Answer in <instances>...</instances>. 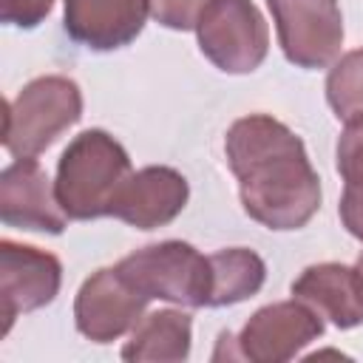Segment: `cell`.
Segmentation results:
<instances>
[{
    "label": "cell",
    "mask_w": 363,
    "mask_h": 363,
    "mask_svg": "<svg viewBox=\"0 0 363 363\" xmlns=\"http://www.w3.org/2000/svg\"><path fill=\"white\" fill-rule=\"evenodd\" d=\"M323 335V318L303 301H278L261 306L238 332V354L252 363L292 360L303 346Z\"/></svg>",
    "instance_id": "cell-7"
},
{
    "label": "cell",
    "mask_w": 363,
    "mask_h": 363,
    "mask_svg": "<svg viewBox=\"0 0 363 363\" xmlns=\"http://www.w3.org/2000/svg\"><path fill=\"white\" fill-rule=\"evenodd\" d=\"M292 295L337 329L363 323V278L357 267L335 261L312 264L292 281Z\"/></svg>",
    "instance_id": "cell-13"
},
{
    "label": "cell",
    "mask_w": 363,
    "mask_h": 363,
    "mask_svg": "<svg viewBox=\"0 0 363 363\" xmlns=\"http://www.w3.org/2000/svg\"><path fill=\"white\" fill-rule=\"evenodd\" d=\"M187 196H190L187 179L179 170L164 164H150L130 173V179L125 182V187L113 201L111 216H116L119 221L136 230H156L170 224L184 210Z\"/></svg>",
    "instance_id": "cell-11"
},
{
    "label": "cell",
    "mask_w": 363,
    "mask_h": 363,
    "mask_svg": "<svg viewBox=\"0 0 363 363\" xmlns=\"http://www.w3.org/2000/svg\"><path fill=\"white\" fill-rule=\"evenodd\" d=\"M337 213H340V221L349 230V235L363 241V184H346Z\"/></svg>",
    "instance_id": "cell-20"
},
{
    "label": "cell",
    "mask_w": 363,
    "mask_h": 363,
    "mask_svg": "<svg viewBox=\"0 0 363 363\" xmlns=\"http://www.w3.org/2000/svg\"><path fill=\"white\" fill-rule=\"evenodd\" d=\"M196 34L201 54L224 74L255 71L269 48V28L252 0H213Z\"/></svg>",
    "instance_id": "cell-5"
},
{
    "label": "cell",
    "mask_w": 363,
    "mask_h": 363,
    "mask_svg": "<svg viewBox=\"0 0 363 363\" xmlns=\"http://www.w3.org/2000/svg\"><path fill=\"white\" fill-rule=\"evenodd\" d=\"M54 9V0H0V17L17 28L40 26Z\"/></svg>",
    "instance_id": "cell-19"
},
{
    "label": "cell",
    "mask_w": 363,
    "mask_h": 363,
    "mask_svg": "<svg viewBox=\"0 0 363 363\" xmlns=\"http://www.w3.org/2000/svg\"><path fill=\"white\" fill-rule=\"evenodd\" d=\"M82 116V91L74 79L48 74L31 79L14 99L6 102L3 145L11 156L43 153L62 130Z\"/></svg>",
    "instance_id": "cell-3"
},
{
    "label": "cell",
    "mask_w": 363,
    "mask_h": 363,
    "mask_svg": "<svg viewBox=\"0 0 363 363\" xmlns=\"http://www.w3.org/2000/svg\"><path fill=\"white\" fill-rule=\"evenodd\" d=\"M337 173L346 184H363V119L346 122L337 139Z\"/></svg>",
    "instance_id": "cell-17"
},
{
    "label": "cell",
    "mask_w": 363,
    "mask_h": 363,
    "mask_svg": "<svg viewBox=\"0 0 363 363\" xmlns=\"http://www.w3.org/2000/svg\"><path fill=\"white\" fill-rule=\"evenodd\" d=\"M119 275L145 298H162L179 306H207L210 261L187 241L147 244L116 264Z\"/></svg>",
    "instance_id": "cell-4"
},
{
    "label": "cell",
    "mask_w": 363,
    "mask_h": 363,
    "mask_svg": "<svg viewBox=\"0 0 363 363\" xmlns=\"http://www.w3.org/2000/svg\"><path fill=\"white\" fill-rule=\"evenodd\" d=\"M0 218L6 227L60 235L68 213L57 199V187L34 156H23L0 173Z\"/></svg>",
    "instance_id": "cell-10"
},
{
    "label": "cell",
    "mask_w": 363,
    "mask_h": 363,
    "mask_svg": "<svg viewBox=\"0 0 363 363\" xmlns=\"http://www.w3.org/2000/svg\"><path fill=\"white\" fill-rule=\"evenodd\" d=\"M284 57L298 68H326L343 45L337 0H267Z\"/></svg>",
    "instance_id": "cell-6"
},
{
    "label": "cell",
    "mask_w": 363,
    "mask_h": 363,
    "mask_svg": "<svg viewBox=\"0 0 363 363\" xmlns=\"http://www.w3.org/2000/svg\"><path fill=\"white\" fill-rule=\"evenodd\" d=\"M193 340V320L182 309H156L142 315L133 326L130 340L122 349L125 360H159V363H179L187 360Z\"/></svg>",
    "instance_id": "cell-14"
},
{
    "label": "cell",
    "mask_w": 363,
    "mask_h": 363,
    "mask_svg": "<svg viewBox=\"0 0 363 363\" xmlns=\"http://www.w3.org/2000/svg\"><path fill=\"white\" fill-rule=\"evenodd\" d=\"M213 0H150V14L159 26L173 31H190Z\"/></svg>",
    "instance_id": "cell-18"
},
{
    "label": "cell",
    "mask_w": 363,
    "mask_h": 363,
    "mask_svg": "<svg viewBox=\"0 0 363 363\" xmlns=\"http://www.w3.org/2000/svg\"><path fill=\"white\" fill-rule=\"evenodd\" d=\"M65 31L91 51H113L133 43L150 14V0H62Z\"/></svg>",
    "instance_id": "cell-12"
},
{
    "label": "cell",
    "mask_w": 363,
    "mask_h": 363,
    "mask_svg": "<svg viewBox=\"0 0 363 363\" xmlns=\"http://www.w3.org/2000/svg\"><path fill=\"white\" fill-rule=\"evenodd\" d=\"M147 301L150 298L133 289L116 267H105L82 281L74 301V320L88 340L111 343L142 320Z\"/></svg>",
    "instance_id": "cell-9"
},
{
    "label": "cell",
    "mask_w": 363,
    "mask_h": 363,
    "mask_svg": "<svg viewBox=\"0 0 363 363\" xmlns=\"http://www.w3.org/2000/svg\"><path fill=\"white\" fill-rule=\"evenodd\" d=\"M224 153L238 179L244 213L269 230H298L320 207V179L295 130L269 113L230 125Z\"/></svg>",
    "instance_id": "cell-1"
},
{
    "label": "cell",
    "mask_w": 363,
    "mask_h": 363,
    "mask_svg": "<svg viewBox=\"0 0 363 363\" xmlns=\"http://www.w3.org/2000/svg\"><path fill=\"white\" fill-rule=\"evenodd\" d=\"M130 173L128 150L108 130H82L68 142L57 162V199L68 218L77 221L111 216Z\"/></svg>",
    "instance_id": "cell-2"
},
{
    "label": "cell",
    "mask_w": 363,
    "mask_h": 363,
    "mask_svg": "<svg viewBox=\"0 0 363 363\" xmlns=\"http://www.w3.org/2000/svg\"><path fill=\"white\" fill-rule=\"evenodd\" d=\"M326 99L337 119H363V48L343 54L326 77Z\"/></svg>",
    "instance_id": "cell-16"
},
{
    "label": "cell",
    "mask_w": 363,
    "mask_h": 363,
    "mask_svg": "<svg viewBox=\"0 0 363 363\" xmlns=\"http://www.w3.org/2000/svg\"><path fill=\"white\" fill-rule=\"evenodd\" d=\"M354 267H357V272H360V278H363V252H360V258H357V264H354Z\"/></svg>",
    "instance_id": "cell-21"
},
{
    "label": "cell",
    "mask_w": 363,
    "mask_h": 363,
    "mask_svg": "<svg viewBox=\"0 0 363 363\" xmlns=\"http://www.w3.org/2000/svg\"><path fill=\"white\" fill-rule=\"evenodd\" d=\"M62 284V264L54 252L0 241V315L3 332L11 329L17 315L48 306Z\"/></svg>",
    "instance_id": "cell-8"
},
{
    "label": "cell",
    "mask_w": 363,
    "mask_h": 363,
    "mask_svg": "<svg viewBox=\"0 0 363 363\" xmlns=\"http://www.w3.org/2000/svg\"><path fill=\"white\" fill-rule=\"evenodd\" d=\"M210 261V298L207 306H230L252 298L267 281V264L247 247H230L207 255Z\"/></svg>",
    "instance_id": "cell-15"
}]
</instances>
